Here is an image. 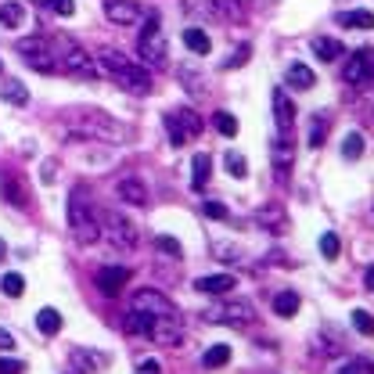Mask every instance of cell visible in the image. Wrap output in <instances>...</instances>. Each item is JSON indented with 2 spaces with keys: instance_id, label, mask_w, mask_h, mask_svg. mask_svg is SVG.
Listing matches in <instances>:
<instances>
[{
  "instance_id": "6da1fadb",
  "label": "cell",
  "mask_w": 374,
  "mask_h": 374,
  "mask_svg": "<svg viewBox=\"0 0 374 374\" xmlns=\"http://www.w3.org/2000/svg\"><path fill=\"white\" fill-rule=\"evenodd\" d=\"M97 69L105 72L108 79H115L122 90H130V94H152V72L140 65V61H130L122 51L115 47H101L97 51Z\"/></svg>"
},
{
  "instance_id": "7a4b0ae2",
  "label": "cell",
  "mask_w": 374,
  "mask_h": 374,
  "mask_svg": "<svg viewBox=\"0 0 374 374\" xmlns=\"http://www.w3.org/2000/svg\"><path fill=\"white\" fill-rule=\"evenodd\" d=\"M51 47H54V61H58L61 72H69V76H76V79H97V76H101L97 61H90V51H83L72 36L51 40Z\"/></svg>"
},
{
  "instance_id": "3957f363",
  "label": "cell",
  "mask_w": 374,
  "mask_h": 374,
  "mask_svg": "<svg viewBox=\"0 0 374 374\" xmlns=\"http://www.w3.org/2000/svg\"><path fill=\"white\" fill-rule=\"evenodd\" d=\"M69 231L79 245H94L101 238V220L90 213V202L83 187H72V195H69Z\"/></svg>"
},
{
  "instance_id": "277c9868",
  "label": "cell",
  "mask_w": 374,
  "mask_h": 374,
  "mask_svg": "<svg viewBox=\"0 0 374 374\" xmlns=\"http://www.w3.org/2000/svg\"><path fill=\"white\" fill-rule=\"evenodd\" d=\"M137 51H140V61H144V69H170V47H165V36L158 29V15L152 11L148 15V22H144V33L137 40Z\"/></svg>"
},
{
  "instance_id": "5b68a950",
  "label": "cell",
  "mask_w": 374,
  "mask_h": 374,
  "mask_svg": "<svg viewBox=\"0 0 374 374\" xmlns=\"http://www.w3.org/2000/svg\"><path fill=\"white\" fill-rule=\"evenodd\" d=\"M165 137H170L173 148H184V144H191L202 130H205V119L195 112V108H173L165 112Z\"/></svg>"
},
{
  "instance_id": "8992f818",
  "label": "cell",
  "mask_w": 374,
  "mask_h": 374,
  "mask_svg": "<svg viewBox=\"0 0 374 374\" xmlns=\"http://www.w3.org/2000/svg\"><path fill=\"white\" fill-rule=\"evenodd\" d=\"M101 234H105L108 245L119 248V252H133V248L140 245V231L122 213H105L101 216Z\"/></svg>"
},
{
  "instance_id": "52a82bcc",
  "label": "cell",
  "mask_w": 374,
  "mask_h": 374,
  "mask_svg": "<svg viewBox=\"0 0 374 374\" xmlns=\"http://www.w3.org/2000/svg\"><path fill=\"white\" fill-rule=\"evenodd\" d=\"M205 320L209 324H231V327H248L256 320V306L245 302V299H227L205 309Z\"/></svg>"
},
{
  "instance_id": "ba28073f",
  "label": "cell",
  "mask_w": 374,
  "mask_h": 374,
  "mask_svg": "<svg viewBox=\"0 0 374 374\" xmlns=\"http://www.w3.org/2000/svg\"><path fill=\"white\" fill-rule=\"evenodd\" d=\"M18 54L26 58V65L29 69H36V72H58V61H54V47H51V40H44V36H22L18 40Z\"/></svg>"
},
{
  "instance_id": "9c48e42d",
  "label": "cell",
  "mask_w": 374,
  "mask_h": 374,
  "mask_svg": "<svg viewBox=\"0 0 374 374\" xmlns=\"http://www.w3.org/2000/svg\"><path fill=\"white\" fill-rule=\"evenodd\" d=\"M79 130L90 133V137H105V140H133V130L122 127L119 119H112L105 112H83Z\"/></svg>"
},
{
  "instance_id": "30bf717a",
  "label": "cell",
  "mask_w": 374,
  "mask_h": 374,
  "mask_svg": "<svg viewBox=\"0 0 374 374\" xmlns=\"http://www.w3.org/2000/svg\"><path fill=\"white\" fill-rule=\"evenodd\" d=\"M130 309H137V314H148V317H180L177 306L165 299L162 292H155V288H140V292H133Z\"/></svg>"
},
{
  "instance_id": "8fae6325",
  "label": "cell",
  "mask_w": 374,
  "mask_h": 374,
  "mask_svg": "<svg viewBox=\"0 0 374 374\" xmlns=\"http://www.w3.org/2000/svg\"><path fill=\"white\" fill-rule=\"evenodd\" d=\"M345 83H349V87H371V83H374V47H360V51L349 54Z\"/></svg>"
},
{
  "instance_id": "7c38bea8",
  "label": "cell",
  "mask_w": 374,
  "mask_h": 374,
  "mask_svg": "<svg viewBox=\"0 0 374 374\" xmlns=\"http://www.w3.org/2000/svg\"><path fill=\"white\" fill-rule=\"evenodd\" d=\"M270 105H274V122H277V137H288L292 140L295 133V105L292 97H288V90H274V97H270Z\"/></svg>"
},
{
  "instance_id": "4fadbf2b",
  "label": "cell",
  "mask_w": 374,
  "mask_h": 374,
  "mask_svg": "<svg viewBox=\"0 0 374 374\" xmlns=\"http://www.w3.org/2000/svg\"><path fill=\"white\" fill-rule=\"evenodd\" d=\"M115 195H119V202H127V205H137V209H144L148 205V184H144L140 177H119L115 180Z\"/></svg>"
},
{
  "instance_id": "5bb4252c",
  "label": "cell",
  "mask_w": 374,
  "mask_h": 374,
  "mask_svg": "<svg viewBox=\"0 0 374 374\" xmlns=\"http://www.w3.org/2000/svg\"><path fill=\"white\" fill-rule=\"evenodd\" d=\"M105 18L112 26H133V22H140V4L137 0H105Z\"/></svg>"
},
{
  "instance_id": "9a60e30c",
  "label": "cell",
  "mask_w": 374,
  "mask_h": 374,
  "mask_svg": "<svg viewBox=\"0 0 374 374\" xmlns=\"http://www.w3.org/2000/svg\"><path fill=\"white\" fill-rule=\"evenodd\" d=\"M127 281H130V270L119 266V263L97 270V292H101V295H119L122 288H127Z\"/></svg>"
},
{
  "instance_id": "2e32d148",
  "label": "cell",
  "mask_w": 374,
  "mask_h": 374,
  "mask_svg": "<svg viewBox=\"0 0 374 374\" xmlns=\"http://www.w3.org/2000/svg\"><path fill=\"white\" fill-rule=\"evenodd\" d=\"M270 158H274L277 184H288V173H292V140L274 133V144H270Z\"/></svg>"
},
{
  "instance_id": "e0dca14e",
  "label": "cell",
  "mask_w": 374,
  "mask_h": 374,
  "mask_svg": "<svg viewBox=\"0 0 374 374\" xmlns=\"http://www.w3.org/2000/svg\"><path fill=\"white\" fill-rule=\"evenodd\" d=\"M256 223L266 227V231H274V234H284V231H288V213H284V205H277V202L259 205V209H256Z\"/></svg>"
},
{
  "instance_id": "ac0fdd59",
  "label": "cell",
  "mask_w": 374,
  "mask_h": 374,
  "mask_svg": "<svg viewBox=\"0 0 374 374\" xmlns=\"http://www.w3.org/2000/svg\"><path fill=\"white\" fill-rule=\"evenodd\" d=\"M69 364H72V371L97 374V371L108 367V357H105V352H97V349H72L69 352Z\"/></svg>"
},
{
  "instance_id": "d6986e66",
  "label": "cell",
  "mask_w": 374,
  "mask_h": 374,
  "mask_svg": "<svg viewBox=\"0 0 374 374\" xmlns=\"http://www.w3.org/2000/svg\"><path fill=\"white\" fill-rule=\"evenodd\" d=\"M238 288V277L234 274H209V277H198L195 281V292L202 295H227Z\"/></svg>"
},
{
  "instance_id": "ffe728a7",
  "label": "cell",
  "mask_w": 374,
  "mask_h": 374,
  "mask_svg": "<svg viewBox=\"0 0 374 374\" xmlns=\"http://www.w3.org/2000/svg\"><path fill=\"white\" fill-rule=\"evenodd\" d=\"M184 15L195 22H220V0H184Z\"/></svg>"
},
{
  "instance_id": "44dd1931",
  "label": "cell",
  "mask_w": 374,
  "mask_h": 374,
  "mask_svg": "<svg viewBox=\"0 0 374 374\" xmlns=\"http://www.w3.org/2000/svg\"><path fill=\"white\" fill-rule=\"evenodd\" d=\"M309 345H314V352H317V357H339V352L345 349V342L335 335V331H317V335L314 339H309Z\"/></svg>"
},
{
  "instance_id": "7402d4cb",
  "label": "cell",
  "mask_w": 374,
  "mask_h": 374,
  "mask_svg": "<svg viewBox=\"0 0 374 374\" xmlns=\"http://www.w3.org/2000/svg\"><path fill=\"white\" fill-rule=\"evenodd\" d=\"M0 191H4V198L15 205V209H29V195H26L22 177H0Z\"/></svg>"
},
{
  "instance_id": "603a6c76",
  "label": "cell",
  "mask_w": 374,
  "mask_h": 374,
  "mask_svg": "<svg viewBox=\"0 0 374 374\" xmlns=\"http://www.w3.org/2000/svg\"><path fill=\"white\" fill-rule=\"evenodd\" d=\"M288 83H292V90H314L317 76L309 65H302V61H292V65H288Z\"/></svg>"
},
{
  "instance_id": "cb8c5ba5",
  "label": "cell",
  "mask_w": 374,
  "mask_h": 374,
  "mask_svg": "<svg viewBox=\"0 0 374 374\" xmlns=\"http://www.w3.org/2000/svg\"><path fill=\"white\" fill-rule=\"evenodd\" d=\"M309 47H314V54H317L320 61H342V58H345V47L339 44V40H331V36H317Z\"/></svg>"
},
{
  "instance_id": "d4e9b609",
  "label": "cell",
  "mask_w": 374,
  "mask_h": 374,
  "mask_svg": "<svg viewBox=\"0 0 374 374\" xmlns=\"http://www.w3.org/2000/svg\"><path fill=\"white\" fill-rule=\"evenodd\" d=\"M335 22L342 26V29H374V15L371 11H339L335 15Z\"/></svg>"
},
{
  "instance_id": "484cf974",
  "label": "cell",
  "mask_w": 374,
  "mask_h": 374,
  "mask_svg": "<svg viewBox=\"0 0 374 374\" xmlns=\"http://www.w3.org/2000/svg\"><path fill=\"white\" fill-rule=\"evenodd\" d=\"M209 170H213L209 155H205V152H198V155L191 158V187H195V191H202V187L209 184Z\"/></svg>"
},
{
  "instance_id": "4316f807",
  "label": "cell",
  "mask_w": 374,
  "mask_h": 374,
  "mask_svg": "<svg viewBox=\"0 0 374 374\" xmlns=\"http://www.w3.org/2000/svg\"><path fill=\"white\" fill-rule=\"evenodd\" d=\"M184 44H187V51H191V54H209V51H213V40H209V33L198 29V26H191V29L184 33Z\"/></svg>"
},
{
  "instance_id": "83f0119b",
  "label": "cell",
  "mask_w": 374,
  "mask_h": 374,
  "mask_svg": "<svg viewBox=\"0 0 374 374\" xmlns=\"http://www.w3.org/2000/svg\"><path fill=\"white\" fill-rule=\"evenodd\" d=\"M299 306H302L299 292H277V295H274V314H277V317H295Z\"/></svg>"
},
{
  "instance_id": "f1b7e54d",
  "label": "cell",
  "mask_w": 374,
  "mask_h": 374,
  "mask_svg": "<svg viewBox=\"0 0 374 374\" xmlns=\"http://www.w3.org/2000/svg\"><path fill=\"white\" fill-rule=\"evenodd\" d=\"M22 22H26V8H22V4H15V0H8V4H0V26L18 29Z\"/></svg>"
},
{
  "instance_id": "f546056e",
  "label": "cell",
  "mask_w": 374,
  "mask_h": 374,
  "mask_svg": "<svg viewBox=\"0 0 374 374\" xmlns=\"http://www.w3.org/2000/svg\"><path fill=\"white\" fill-rule=\"evenodd\" d=\"M327 130H331V115L317 112L314 115V127H309V148H320V144L327 140Z\"/></svg>"
},
{
  "instance_id": "4dcf8cb0",
  "label": "cell",
  "mask_w": 374,
  "mask_h": 374,
  "mask_svg": "<svg viewBox=\"0 0 374 374\" xmlns=\"http://www.w3.org/2000/svg\"><path fill=\"white\" fill-rule=\"evenodd\" d=\"M36 327L44 331V335H58V331H61V314H58V309H51V306H44L36 314Z\"/></svg>"
},
{
  "instance_id": "1f68e13d",
  "label": "cell",
  "mask_w": 374,
  "mask_h": 374,
  "mask_svg": "<svg viewBox=\"0 0 374 374\" xmlns=\"http://www.w3.org/2000/svg\"><path fill=\"white\" fill-rule=\"evenodd\" d=\"M0 94H4L11 105H18V108H26L29 105V90L22 87L18 79H4V87H0Z\"/></svg>"
},
{
  "instance_id": "d6a6232c",
  "label": "cell",
  "mask_w": 374,
  "mask_h": 374,
  "mask_svg": "<svg viewBox=\"0 0 374 374\" xmlns=\"http://www.w3.org/2000/svg\"><path fill=\"white\" fill-rule=\"evenodd\" d=\"M223 165H227V173H231L234 180H245V177H248V162H245V155H238V152H227V155H223Z\"/></svg>"
},
{
  "instance_id": "836d02e7",
  "label": "cell",
  "mask_w": 374,
  "mask_h": 374,
  "mask_svg": "<svg viewBox=\"0 0 374 374\" xmlns=\"http://www.w3.org/2000/svg\"><path fill=\"white\" fill-rule=\"evenodd\" d=\"M227 360H231V345H209V349H205V357H202V364L205 367H223Z\"/></svg>"
},
{
  "instance_id": "e575fe53",
  "label": "cell",
  "mask_w": 374,
  "mask_h": 374,
  "mask_svg": "<svg viewBox=\"0 0 374 374\" xmlns=\"http://www.w3.org/2000/svg\"><path fill=\"white\" fill-rule=\"evenodd\" d=\"M241 18H245L241 0H220V22H241Z\"/></svg>"
},
{
  "instance_id": "d590c367",
  "label": "cell",
  "mask_w": 374,
  "mask_h": 374,
  "mask_svg": "<svg viewBox=\"0 0 374 374\" xmlns=\"http://www.w3.org/2000/svg\"><path fill=\"white\" fill-rule=\"evenodd\" d=\"M342 155H345L349 162H357V158L364 155V137H360V133H345V140H342Z\"/></svg>"
},
{
  "instance_id": "8d00e7d4",
  "label": "cell",
  "mask_w": 374,
  "mask_h": 374,
  "mask_svg": "<svg viewBox=\"0 0 374 374\" xmlns=\"http://www.w3.org/2000/svg\"><path fill=\"white\" fill-rule=\"evenodd\" d=\"M213 122H216V130H220L223 137H238V119H234L231 112H223V108H220V112L213 115Z\"/></svg>"
},
{
  "instance_id": "74e56055",
  "label": "cell",
  "mask_w": 374,
  "mask_h": 374,
  "mask_svg": "<svg viewBox=\"0 0 374 374\" xmlns=\"http://www.w3.org/2000/svg\"><path fill=\"white\" fill-rule=\"evenodd\" d=\"M0 288H4V295L18 299V295L26 292V277H22V274H4V281H0Z\"/></svg>"
},
{
  "instance_id": "f35d334b",
  "label": "cell",
  "mask_w": 374,
  "mask_h": 374,
  "mask_svg": "<svg viewBox=\"0 0 374 374\" xmlns=\"http://www.w3.org/2000/svg\"><path fill=\"white\" fill-rule=\"evenodd\" d=\"M349 320H352V327H357L360 335H367V339L374 335V317L367 314V309H352V317H349Z\"/></svg>"
},
{
  "instance_id": "ab89813d",
  "label": "cell",
  "mask_w": 374,
  "mask_h": 374,
  "mask_svg": "<svg viewBox=\"0 0 374 374\" xmlns=\"http://www.w3.org/2000/svg\"><path fill=\"white\" fill-rule=\"evenodd\" d=\"M320 252H324V259H339V252H342L339 234H320Z\"/></svg>"
},
{
  "instance_id": "60d3db41",
  "label": "cell",
  "mask_w": 374,
  "mask_h": 374,
  "mask_svg": "<svg viewBox=\"0 0 374 374\" xmlns=\"http://www.w3.org/2000/svg\"><path fill=\"white\" fill-rule=\"evenodd\" d=\"M248 54H252V47H248V44H241L238 51H231V54H227V61H223V69H241Z\"/></svg>"
},
{
  "instance_id": "b9f144b4",
  "label": "cell",
  "mask_w": 374,
  "mask_h": 374,
  "mask_svg": "<svg viewBox=\"0 0 374 374\" xmlns=\"http://www.w3.org/2000/svg\"><path fill=\"white\" fill-rule=\"evenodd\" d=\"M202 213L209 216V220H231V213H227V205H223V202H205V205H202Z\"/></svg>"
},
{
  "instance_id": "7bdbcfd3",
  "label": "cell",
  "mask_w": 374,
  "mask_h": 374,
  "mask_svg": "<svg viewBox=\"0 0 374 374\" xmlns=\"http://www.w3.org/2000/svg\"><path fill=\"white\" fill-rule=\"evenodd\" d=\"M155 245L162 248V252H170L173 259H180V256H184V248H180V245H177L173 238H165V234H158V238H155Z\"/></svg>"
},
{
  "instance_id": "ee69618b",
  "label": "cell",
  "mask_w": 374,
  "mask_h": 374,
  "mask_svg": "<svg viewBox=\"0 0 374 374\" xmlns=\"http://www.w3.org/2000/svg\"><path fill=\"white\" fill-rule=\"evenodd\" d=\"M47 8H51L54 15H61V18H69V15L76 11V0H47Z\"/></svg>"
},
{
  "instance_id": "f6af8a7d",
  "label": "cell",
  "mask_w": 374,
  "mask_h": 374,
  "mask_svg": "<svg viewBox=\"0 0 374 374\" xmlns=\"http://www.w3.org/2000/svg\"><path fill=\"white\" fill-rule=\"evenodd\" d=\"M0 374H26V364L11 360V357H0Z\"/></svg>"
},
{
  "instance_id": "bcb514c9",
  "label": "cell",
  "mask_w": 374,
  "mask_h": 374,
  "mask_svg": "<svg viewBox=\"0 0 374 374\" xmlns=\"http://www.w3.org/2000/svg\"><path fill=\"white\" fill-rule=\"evenodd\" d=\"M339 374H371V364H364V360H349V364L339 367Z\"/></svg>"
},
{
  "instance_id": "7dc6e473",
  "label": "cell",
  "mask_w": 374,
  "mask_h": 374,
  "mask_svg": "<svg viewBox=\"0 0 374 374\" xmlns=\"http://www.w3.org/2000/svg\"><path fill=\"white\" fill-rule=\"evenodd\" d=\"M137 374H162V367H158V360H140Z\"/></svg>"
},
{
  "instance_id": "c3c4849f",
  "label": "cell",
  "mask_w": 374,
  "mask_h": 374,
  "mask_svg": "<svg viewBox=\"0 0 374 374\" xmlns=\"http://www.w3.org/2000/svg\"><path fill=\"white\" fill-rule=\"evenodd\" d=\"M0 349H15V335H11V331H4V327H0Z\"/></svg>"
},
{
  "instance_id": "681fc988",
  "label": "cell",
  "mask_w": 374,
  "mask_h": 374,
  "mask_svg": "<svg viewBox=\"0 0 374 374\" xmlns=\"http://www.w3.org/2000/svg\"><path fill=\"white\" fill-rule=\"evenodd\" d=\"M364 284H367V292L374 295V266H367V270H364Z\"/></svg>"
},
{
  "instance_id": "f907efd6",
  "label": "cell",
  "mask_w": 374,
  "mask_h": 374,
  "mask_svg": "<svg viewBox=\"0 0 374 374\" xmlns=\"http://www.w3.org/2000/svg\"><path fill=\"white\" fill-rule=\"evenodd\" d=\"M0 259H4V241H0Z\"/></svg>"
},
{
  "instance_id": "816d5d0a",
  "label": "cell",
  "mask_w": 374,
  "mask_h": 374,
  "mask_svg": "<svg viewBox=\"0 0 374 374\" xmlns=\"http://www.w3.org/2000/svg\"><path fill=\"white\" fill-rule=\"evenodd\" d=\"M371 374H374V364H371Z\"/></svg>"
}]
</instances>
